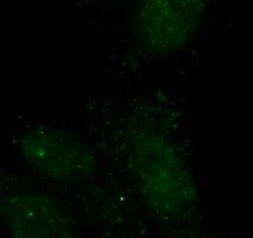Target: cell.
Returning a JSON list of instances; mask_svg holds the SVG:
<instances>
[{"label": "cell", "instance_id": "6da1fadb", "mask_svg": "<svg viewBox=\"0 0 253 238\" xmlns=\"http://www.w3.org/2000/svg\"><path fill=\"white\" fill-rule=\"evenodd\" d=\"M113 143L119 166L155 217L180 222L195 212L200 201L195 170L167 125L154 119H126L117 129Z\"/></svg>", "mask_w": 253, "mask_h": 238}, {"label": "cell", "instance_id": "7a4b0ae2", "mask_svg": "<svg viewBox=\"0 0 253 238\" xmlns=\"http://www.w3.org/2000/svg\"><path fill=\"white\" fill-rule=\"evenodd\" d=\"M211 0H133L129 39L148 61L184 52L204 29Z\"/></svg>", "mask_w": 253, "mask_h": 238}, {"label": "cell", "instance_id": "3957f363", "mask_svg": "<svg viewBox=\"0 0 253 238\" xmlns=\"http://www.w3.org/2000/svg\"><path fill=\"white\" fill-rule=\"evenodd\" d=\"M19 150L26 166L43 183L82 188L98 175L96 149L79 134L50 123L31 125L23 133Z\"/></svg>", "mask_w": 253, "mask_h": 238}, {"label": "cell", "instance_id": "277c9868", "mask_svg": "<svg viewBox=\"0 0 253 238\" xmlns=\"http://www.w3.org/2000/svg\"><path fill=\"white\" fill-rule=\"evenodd\" d=\"M0 210L14 238H80L71 208L46 189L21 185L1 198Z\"/></svg>", "mask_w": 253, "mask_h": 238}, {"label": "cell", "instance_id": "5b68a950", "mask_svg": "<svg viewBox=\"0 0 253 238\" xmlns=\"http://www.w3.org/2000/svg\"><path fill=\"white\" fill-rule=\"evenodd\" d=\"M104 3H124V1H133V0H99Z\"/></svg>", "mask_w": 253, "mask_h": 238}]
</instances>
